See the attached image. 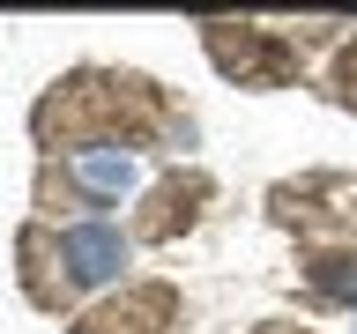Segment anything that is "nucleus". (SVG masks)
Listing matches in <instances>:
<instances>
[{
	"label": "nucleus",
	"mask_w": 357,
	"mask_h": 334,
	"mask_svg": "<svg viewBox=\"0 0 357 334\" xmlns=\"http://www.w3.org/2000/svg\"><path fill=\"white\" fill-rule=\"evenodd\" d=\"M67 178L82 186V200H97V208H112V200L134 186V156L119 149H75V164H67Z\"/></svg>",
	"instance_id": "nucleus-2"
},
{
	"label": "nucleus",
	"mask_w": 357,
	"mask_h": 334,
	"mask_svg": "<svg viewBox=\"0 0 357 334\" xmlns=\"http://www.w3.org/2000/svg\"><path fill=\"white\" fill-rule=\"evenodd\" d=\"M52 253L67 260V283H75V289L112 283V275L127 267V238H119L112 223H67L60 238H52Z\"/></svg>",
	"instance_id": "nucleus-1"
}]
</instances>
